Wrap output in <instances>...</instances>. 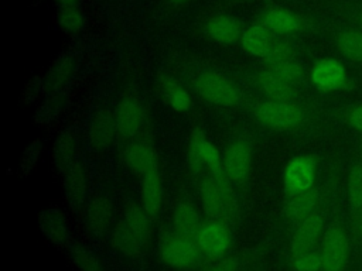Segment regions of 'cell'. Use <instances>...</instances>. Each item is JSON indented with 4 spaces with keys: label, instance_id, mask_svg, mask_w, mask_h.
<instances>
[{
    "label": "cell",
    "instance_id": "obj_5",
    "mask_svg": "<svg viewBox=\"0 0 362 271\" xmlns=\"http://www.w3.org/2000/svg\"><path fill=\"white\" fill-rule=\"evenodd\" d=\"M188 164L194 171H199L202 165H205L211 169L214 176L225 174L223 161L221 159L218 150L205 138V134L199 128H195L191 133L188 144Z\"/></svg>",
    "mask_w": 362,
    "mask_h": 271
},
{
    "label": "cell",
    "instance_id": "obj_28",
    "mask_svg": "<svg viewBox=\"0 0 362 271\" xmlns=\"http://www.w3.org/2000/svg\"><path fill=\"white\" fill-rule=\"evenodd\" d=\"M76 138L72 134H62L54 147V159L57 167L64 172L76 159Z\"/></svg>",
    "mask_w": 362,
    "mask_h": 271
},
{
    "label": "cell",
    "instance_id": "obj_29",
    "mask_svg": "<svg viewBox=\"0 0 362 271\" xmlns=\"http://www.w3.org/2000/svg\"><path fill=\"white\" fill-rule=\"evenodd\" d=\"M338 49L349 59L362 62V32L346 30L339 34L337 40Z\"/></svg>",
    "mask_w": 362,
    "mask_h": 271
},
{
    "label": "cell",
    "instance_id": "obj_38",
    "mask_svg": "<svg viewBox=\"0 0 362 271\" xmlns=\"http://www.w3.org/2000/svg\"><path fill=\"white\" fill-rule=\"evenodd\" d=\"M174 4H185V3H188V1H191V0H171Z\"/></svg>",
    "mask_w": 362,
    "mask_h": 271
},
{
    "label": "cell",
    "instance_id": "obj_32",
    "mask_svg": "<svg viewBox=\"0 0 362 271\" xmlns=\"http://www.w3.org/2000/svg\"><path fill=\"white\" fill-rule=\"evenodd\" d=\"M58 23L65 32H78L82 30L85 18L79 8H64L59 10Z\"/></svg>",
    "mask_w": 362,
    "mask_h": 271
},
{
    "label": "cell",
    "instance_id": "obj_37",
    "mask_svg": "<svg viewBox=\"0 0 362 271\" xmlns=\"http://www.w3.org/2000/svg\"><path fill=\"white\" fill-rule=\"evenodd\" d=\"M55 4L58 6L59 10H64V8H78L79 0H55Z\"/></svg>",
    "mask_w": 362,
    "mask_h": 271
},
{
    "label": "cell",
    "instance_id": "obj_13",
    "mask_svg": "<svg viewBox=\"0 0 362 271\" xmlns=\"http://www.w3.org/2000/svg\"><path fill=\"white\" fill-rule=\"evenodd\" d=\"M322 224V217L315 212L305 217L303 222H300V226L297 227L290 246L293 257L311 251L313 246L321 234Z\"/></svg>",
    "mask_w": 362,
    "mask_h": 271
},
{
    "label": "cell",
    "instance_id": "obj_22",
    "mask_svg": "<svg viewBox=\"0 0 362 271\" xmlns=\"http://www.w3.org/2000/svg\"><path fill=\"white\" fill-rule=\"evenodd\" d=\"M318 202V193L314 189L288 196V200L284 206V216L291 222H303L311 213Z\"/></svg>",
    "mask_w": 362,
    "mask_h": 271
},
{
    "label": "cell",
    "instance_id": "obj_11",
    "mask_svg": "<svg viewBox=\"0 0 362 271\" xmlns=\"http://www.w3.org/2000/svg\"><path fill=\"white\" fill-rule=\"evenodd\" d=\"M252 167V150L250 145L245 141L232 143L223 158V172L229 181L242 183L250 171Z\"/></svg>",
    "mask_w": 362,
    "mask_h": 271
},
{
    "label": "cell",
    "instance_id": "obj_20",
    "mask_svg": "<svg viewBox=\"0 0 362 271\" xmlns=\"http://www.w3.org/2000/svg\"><path fill=\"white\" fill-rule=\"evenodd\" d=\"M113 217V209L112 203L105 196H98L92 199V202L88 206L86 212V220L90 231L93 234H102L107 230L110 226Z\"/></svg>",
    "mask_w": 362,
    "mask_h": 271
},
{
    "label": "cell",
    "instance_id": "obj_40",
    "mask_svg": "<svg viewBox=\"0 0 362 271\" xmlns=\"http://www.w3.org/2000/svg\"><path fill=\"white\" fill-rule=\"evenodd\" d=\"M361 233H362V215H361Z\"/></svg>",
    "mask_w": 362,
    "mask_h": 271
},
{
    "label": "cell",
    "instance_id": "obj_34",
    "mask_svg": "<svg viewBox=\"0 0 362 271\" xmlns=\"http://www.w3.org/2000/svg\"><path fill=\"white\" fill-rule=\"evenodd\" d=\"M293 260L296 271H318L320 268H322L321 253L317 251H307L301 255L293 257Z\"/></svg>",
    "mask_w": 362,
    "mask_h": 271
},
{
    "label": "cell",
    "instance_id": "obj_30",
    "mask_svg": "<svg viewBox=\"0 0 362 271\" xmlns=\"http://www.w3.org/2000/svg\"><path fill=\"white\" fill-rule=\"evenodd\" d=\"M269 71H272L273 73H276L290 85L298 83L303 79V68L293 58L269 62Z\"/></svg>",
    "mask_w": 362,
    "mask_h": 271
},
{
    "label": "cell",
    "instance_id": "obj_16",
    "mask_svg": "<svg viewBox=\"0 0 362 271\" xmlns=\"http://www.w3.org/2000/svg\"><path fill=\"white\" fill-rule=\"evenodd\" d=\"M173 226H174V231L177 234L195 241V239L202 227L201 216L194 206L182 202V203L177 205V207L174 209Z\"/></svg>",
    "mask_w": 362,
    "mask_h": 271
},
{
    "label": "cell",
    "instance_id": "obj_4",
    "mask_svg": "<svg viewBox=\"0 0 362 271\" xmlns=\"http://www.w3.org/2000/svg\"><path fill=\"white\" fill-rule=\"evenodd\" d=\"M197 92L208 102L218 106H233L239 100L238 88L218 72H204L195 80Z\"/></svg>",
    "mask_w": 362,
    "mask_h": 271
},
{
    "label": "cell",
    "instance_id": "obj_3",
    "mask_svg": "<svg viewBox=\"0 0 362 271\" xmlns=\"http://www.w3.org/2000/svg\"><path fill=\"white\" fill-rule=\"evenodd\" d=\"M257 120L273 130H290L297 127L303 119V110L290 103L281 100H269L262 103L256 110Z\"/></svg>",
    "mask_w": 362,
    "mask_h": 271
},
{
    "label": "cell",
    "instance_id": "obj_14",
    "mask_svg": "<svg viewBox=\"0 0 362 271\" xmlns=\"http://www.w3.org/2000/svg\"><path fill=\"white\" fill-rule=\"evenodd\" d=\"M163 181L157 169L143 176L141 183V206L146 213L156 219L163 207Z\"/></svg>",
    "mask_w": 362,
    "mask_h": 271
},
{
    "label": "cell",
    "instance_id": "obj_31",
    "mask_svg": "<svg viewBox=\"0 0 362 271\" xmlns=\"http://www.w3.org/2000/svg\"><path fill=\"white\" fill-rule=\"evenodd\" d=\"M349 200L354 210L362 209V165L356 164L352 167L348 178Z\"/></svg>",
    "mask_w": 362,
    "mask_h": 271
},
{
    "label": "cell",
    "instance_id": "obj_6",
    "mask_svg": "<svg viewBox=\"0 0 362 271\" xmlns=\"http://www.w3.org/2000/svg\"><path fill=\"white\" fill-rule=\"evenodd\" d=\"M201 253L209 258H222L232 244V234L223 222L212 220L202 224L197 239Z\"/></svg>",
    "mask_w": 362,
    "mask_h": 271
},
{
    "label": "cell",
    "instance_id": "obj_39",
    "mask_svg": "<svg viewBox=\"0 0 362 271\" xmlns=\"http://www.w3.org/2000/svg\"><path fill=\"white\" fill-rule=\"evenodd\" d=\"M359 23H361V25H362V11H361V14H359Z\"/></svg>",
    "mask_w": 362,
    "mask_h": 271
},
{
    "label": "cell",
    "instance_id": "obj_27",
    "mask_svg": "<svg viewBox=\"0 0 362 271\" xmlns=\"http://www.w3.org/2000/svg\"><path fill=\"white\" fill-rule=\"evenodd\" d=\"M158 82H160V89H161L163 96L165 97L167 103L171 104V107L174 110L185 112L189 109L191 97L184 88H181L174 79H171L168 76L161 78Z\"/></svg>",
    "mask_w": 362,
    "mask_h": 271
},
{
    "label": "cell",
    "instance_id": "obj_23",
    "mask_svg": "<svg viewBox=\"0 0 362 271\" xmlns=\"http://www.w3.org/2000/svg\"><path fill=\"white\" fill-rule=\"evenodd\" d=\"M38 222L44 236L49 241H52L55 246L64 244L66 239V223L61 210L58 209L42 210L40 213Z\"/></svg>",
    "mask_w": 362,
    "mask_h": 271
},
{
    "label": "cell",
    "instance_id": "obj_17",
    "mask_svg": "<svg viewBox=\"0 0 362 271\" xmlns=\"http://www.w3.org/2000/svg\"><path fill=\"white\" fill-rule=\"evenodd\" d=\"M123 220L146 248L150 244L153 237V226H151L153 219L146 213L143 206L137 205L136 202H130L124 209Z\"/></svg>",
    "mask_w": 362,
    "mask_h": 271
},
{
    "label": "cell",
    "instance_id": "obj_33",
    "mask_svg": "<svg viewBox=\"0 0 362 271\" xmlns=\"http://www.w3.org/2000/svg\"><path fill=\"white\" fill-rule=\"evenodd\" d=\"M72 261L81 271H103L98 258L83 247H76L72 251Z\"/></svg>",
    "mask_w": 362,
    "mask_h": 271
},
{
    "label": "cell",
    "instance_id": "obj_7",
    "mask_svg": "<svg viewBox=\"0 0 362 271\" xmlns=\"http://www.w3.org/2000/svg\"><path fill=\"white\" fill-rule=\"evenodd\" d=\"M315 179V161L311 157H296L284 168V191L288 196L310 191Z\"/></svg>",
    "mask_w": 362,
    "mask_h": 271
},
{
    "label": "cell",
    "instance_id": "obj_19",
    "mask_svg": "<svg viewBox=\"0 0 362 271\" xmlns=\"http://www.w3.org/2000/svg\"><path fill=\"white\" fill-rule=\"evenodd\" d=\"M112 244L113 247L127 258H139L144 250L140 240L130 230L124 220L116 223L112 231Z\"/></svg>",
    "mask_w": 362,
    "mask_h": 271
},
{
    "label": "cell",
    "instance_id": "obj_8",
    "mask_svg": "<svg viewBox=\"0 0 362 271\" xmlns=\"http://www.w3.org/2000/svg\"><path fill=\"white\" fill-rule=\"evenodd\" d=\"M146 119V110L136 96L123 97L115 112L116 133L122 140L132 138L139 133Z\"/></svg>",
    "mask_w": 362,
    "mask_h": 271
},
{
    "label": "cell",
    "instance_id": "obj_21",
    "mask_svg": "<svg viewBox=\"0 0 362 271\" xmlns=\"http://www.w3.org/2000/svg\"><path fill=\"white\" fill-rule=\"evenodd\" d=\"M257 83L260 89L272 99V100H281V102H288L296 96L294 86L273 73L272 71L266 69L262 71L257 75Z\"/></svg>",
    "mask_w": 362,
    "mask_h": 271
},
{
    "label": "cell",
    "instance_id": "obj_1",
    "mask_svg": "<svg viewBox=\"0 0 362 271\" xmlns=\"http://www.w3.org/2000/svg\"><path fill=\"white\" fill-rule=\"evenodd\" d=\"M201 203L205 215L212 220L230 222L238 215V200L229 178L223 174L206 179L201 188Z\"/></svg>",
    "mask_w": 362,
    "mask_h": 271
},
{
    "label": "cell",
    "instance_id": "obj_35",
    "mask_svg": "<svg viewBox=\"0 0 362 271\" xmlns=\"http://www.w3.org/2000/svg\"><path fill=\"white\" fill-rule=\"evenodd\" d=\"M206 271H238V261L235 257H226L212 264Z\"/></svg>",
    "mask_w": 362,
    "mask_h": 271
},
{
    "label": "cell",
    "instance_id": "obj_26",
    "mask_svg": "<svg viewBox=\"0 0 362 271\" xmlns=\"http://www.w3.org/2000/svg\"><path fill=\"white\" fill-rule=\"evenodd\" d=\"M264 24L272 31H276L280 34H288V32L298 31L303 25V21L298 16H296L288 10L273 8L266 13Z\"/></svg>",
    "mask_w": 362,
    "mask_h": 271
},
{
    "label": "cell",
    "instance_id": "obj_18",
    "mask_svg": "<svg viewBox=\"0 0 362 271\" xmlns=\"http://www.w3.org/2000/svg\"><path fill=\"white\" fill-rule=\"evenodd\" d=\"M126 164L129 169L139 176L157 169V159L154 151L143 143L132 144L126 151Z\"/></svg>",
    "mask_w": 362,
    "mask_h": 271
},
{
    "label": "cell",
    "instance_id": "obj_15",
    "mask_svg": "<svg viewBox=\"0 0 362 271\" xmlns=\"http://www.w3.org/2000/svg\"><path fill=\"white\" fill-rule=\"evenodd\" d=\"M64 186L66 198L74 207L83 203L88 191V175L79 161H75L64 171Z\"/></svg>",
    "mask_w": 362,
    "mask_h": 271
},
{
    "label": "cell",
    "instance_id": "obj_9",
    "mask_svg": "<svg viewBox=\"0 0 362 271\" xmlns=\"http://www.w3.org/2000/svg\"><path fill=\"white\" fill-rule=\"evenodd\" d=\"M348 257V237L341 227H331L322 241V271H341Z\"/></svg>",
    "mask_w": 362,
    "mask_h": 271
},
{
    "label": "cell",
    "instance_id": "obj_12",
    "mask_svg": "<svg viewBox=\"0 0 362 271\" xmlns=\"http://www.w3.org/2000/svg\"><path fill=\"white\" fill-rule=\"evenodd\" d=\"M311 79L315 86L322 90L332 92L345 86L346 72L341 62L337 59H322L313 68Z\"/></svg>",
    "mask_w": 362,
    "mask_h": 271
},
{
    "label": "cell",
    "instance_id": "obj_25",
    "mask_svg": "<svg viewBox=\"0 0 362 271\" xmlns=\"http://www.w3.org/2000/svg\"><path fill=\"white\" fill-rule=\"evenodd\" d=\"M206 32L212 40L221 44H232L238 40L240 28L236 20H233L232 17L216 16L206 23Z\"/></svg>",
    "mask_w": 362,
    "mask_h": 271
},
{
    "label": "cell",
    "instance_id": "obj_36",
    "mask_svg": "<svg viewBox=\"0 0 362 271\" xmlns=\"http://www.w3.org/2000/svg\"><path fill=\"white\" fill-rule=\"evenodd\" d=\"M345 119H346V123H348L351 127H354V128L362 131V106L352 107V109L346 113V117H345Z\"/></svg>",
    "mask_w": 362,
    "mask_h": 271
},
{
    "label": "cell",
    "instance_id": "obj_10",
    "mask_svg": "<svg viewBox=\"0 0 362 271\" xmlns=\"http://www.w3.org/2000/svg\"><path fill=\"white\" fill-rule=\"evenodd\" d=\"M115 133H116V121L112 110L107 107H102L96 110V113L90 119L89 128H88V141L90 148L96 152L105 151L113 141Z\"/></svg>",
    "mask_w": 362,
    "mask_h": 271
},
{
    "label": "cell",
    "instance_id": "obj_2",
    "mask_svg": "<svg viewBox=\"0 0 362 271\" xmlns=\"http://www.w3.org/2000/svg\"><path fill=\"white\" fill-rule=\"evenodd\" d=\"M158 251L163 263L181 271L194 270L201 263V250L197 243L177 233L163 236Z\"/></svg>",
    "mask_w": 362,
    "mask_h": 271
},
{
    "label": "cell",
    "instance_id": "obj_24",
    "mask_svg": "<svg viewBox=\"0 0 362 271\" xmlns=\"http://www.w3.org/2000/svg\"><path fill=\"white\" fill-rule=\"evenodd\" d=\"M273 40L269 32L260 25H252L242 34L243 49L253 56H267L273 47Z\"/></svg>",
    "mask_w": 362,
    "mask_h": 271
}]
</instances>
